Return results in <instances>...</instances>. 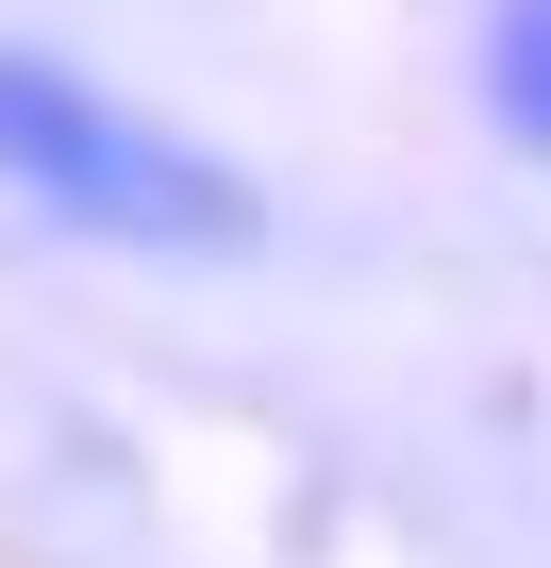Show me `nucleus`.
<instances>
[{
	"label": "nucleus",
	"mask_w": 551,
	"mask_h": 568,
	"mask_svg": "<svg viewBox=\"0 0 551 568\" xmlns=\"http://www.w3.org/2000/svg\"><path fill=\"white\" fill-rule=\"evenodd\" d=\"M0 184H34L51 217L134 234V251H234L251 234V184L217 151L151 134L134 101H101L84 68H34V51H0Z\"/></svg>",
	"instance_id": "nucleus-1"
},
{
	"label": "nucleus",
	"mask_w": 551,
	"mask_h": 568,
	"mask_svg": "<svg viewBox=\"0 0 551 568\" xmlns=\"http://www.w3.org/2000/svg\"><path fill=\"white\" fill-rule=\"evenodd\" d=\"M484 101H501V134L551 151V0H484Z\"/></svg>",
	"instance_id": "nucleus-2"
}]
</instances>
